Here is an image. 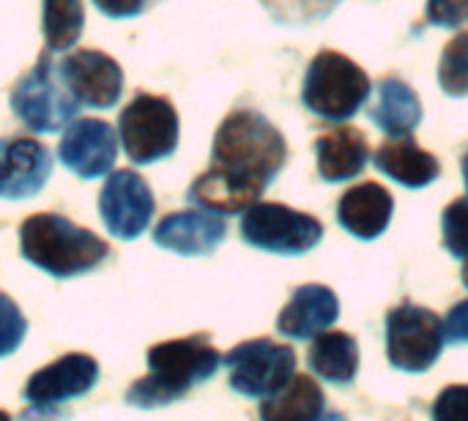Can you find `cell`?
<instances>
[{
    "instance_id": "obj_8",
    "label": "cell",
    "mask_w": 468,
    "mask_h": 421,
    "mask_svg": "<svg viewBox=\"0 0 468 421\" xmlns=\"http://www.w3.org/2000/svg\"><path fill=\"white\" fill-rule=\"evenodd\" d=\"M444 342V321L433 310L400 304L387 318V356L403 373L431 370Z\"/></svg>"
},
{
    "instance_id": "obj_4",
    "label": "cell",
    "mask_w": 468,
    "mask_h": 421,
    "mask_svg": "<svg viewBox=\"0 0 468 421\" xmlns=\"http://www.w3.org/2000/svg\"><path fill=\"white\" fill-rule=\"evenodd\" d=\"M370 88V77L359 63L343 52L321 49L307 66L302 101L313 115L343 123L365 107Z\"/></svg>"
},
{
    "instance_id": "obj_7",
    "label": "cell",
    "mask_w": 468,
    "mask_h": 421,
    "mask_svg": "<svg viewBox=\"0 0 468 421\" xmlns=\"http://www.w3.org/2000/svg\"><path fill=\"white\" fill-rule=\"evenodd\" d=\"M241 238L271 255H304L324 238V225L282 203H255L241 216Z\"/></svg>"
},
{
    "instance_id": "obj_9",
    "label": "cell",
    "mask_w": 468,
    "mask_h": 421,
    "mask_svg": "<svg viewBox=\"0 0 468 421\" xmlns=\"http://www.w3.org/2000/svg\"><path fill=\"white\" fill-rule=\"evenodd\" d=\"M222 362L230 370V389L252 400L271 397L296 375L293 348L271 340L241 342Z\"/></svg>"
},
{
    "instance_id": "obj_15",
    "label": "cell",
    "mask_w": 468,
    "mask_h": 421,
    "mask_svg": "<svg viewBox=\"0 0 468 421\" xmlns=\"http://www.w3.org/2000/svg\"><path fill=\"white\" fill-rule=\"evenodd\" d=\"M228 236V225L211 211H178L154 227V244L176 255H211Z\"/></svg>"
},
{
    "instance_id": "obj_18",
    "label": "cell",
    "mask_w": 468,
    "mask_h": 421,
    "mask_svg": "<svg viewBox=\"0 0 468 421\" xmlns=\"http://www.w3.org/2000/svg\"><path fill=\"white\" fill-rule=\"evenodd\" d=\"M315 156L321 178L329 184H343L365 170L370 159V145L356 126H340L315 140Z\"/></svg>"
},
{
    "instance_id": "obj_12",
    "label": "cell",
    "mask_w": 468,
    "mask_h": 421,
    "mask_svg": "<svg viewBox=\"0 0 468 421\" xmlns=\"http://www.w3.org/2000/svg\"><path fill=\"white\" fill-rule=\"evenodd\" d=\"M58 156L63 167L74 175L93 181L112 170L118 156V134L110 123L99 118H80L66 126L63 140L58 145Z\"/></svg>"
},
{
    "instance_id": "obj_11",
    "label": "cell",
    "mask_w": 468,
    "mask_h": 421,
    "mask_svg": "<svg viewBox=\"0 0 468 421\" xmlns=\"http://www.w3.org/2000/svg\"><path fill=\"white\" fill-rule=\"evenodd\" d=\"M60 77L74 93V99L85 107L110 110L118 104L123 93V71L121 66L99 52V49H80L60 60Z\"/></svg>"
},
{
    "instance_id": "obj_32",
    "label": "cell",
    "mask_w": 468,
    "mask_h": 421,
    "mask_svg": "<svg viewBox=\"0 0 468 421\" xmlns=\"http://www.w3.org/2000/svg\"><path fill=\"white\" fill-rule=\"evenodd\" d=\"M151 0H93V5L110 16V19H129V16H140L148 8Z\"/></svg>"
},
{
    "instance_id": "obj_22",
    "label": "cell",
    "mask_w": 468,
    "mask_h": 421,
    "mask_svg": "<svg viewBox=\"0 0 468 421\" xmlns=\"http://www.w3.org/2000/svg\"><path fill=\"white\" fill-rule=\"evenodd\" d=\"M321 414L324 392L310 375H293L261 405V421H315Z\"/></svg>"
},
{
    "instance_id": "obj_35",
    "label": "cell",
    "mask_w": 468,
    "mask_h": 421,
    "mask_svg": "<svg viewBox=\"0 0 468 421\" xmlns=\"http://www.w3.org/2000/svg\"><path fill=\"white\" fill-rule=\"evenodd\" d=\"M463 285L468 288V260H466V266H463Z\"/></svg>"
},
{
    "instance_id": "obj_14",
    "label": "cell",
    "mask_w": 468,
    "mask_h": 421,
    "mask_svg": "<svg viewBox=\"0 0 468 421\" xmlns=\"http://www.w3.org/2000/svg\"><path fill=\"white\" fill-rule=\"evenodd\" d=\"M52 175L49 151L30 137L0 140V197L27 200L44 189Z\"/></svg>"
},
{
    "instance_id": "obj_16",
    "label": "cell",
    "mask_w": 468,
    "mask_h": 421,
    "mask_svg": "<svg viewBox=\"0 0 468 421\" xmlns=\"http://www.w3.org/2000/svg\"><path fill=\"white\" fill-rule=\"evenodd\" d=\"M340 318V301L326 285H302L277 318V329L288 340H310L324 334Z\"/></svg>"
},
{
    "instance_id": "obj_31",
    "label": "cell",
    "mask_w": 468,
    "mask_h": 421,
    "mask_svg": "<svg viewBox=\"0 0 468 421\" xmlns=\"http://www.w3.org/2000/svg\"><path fill=\"white\" fill-rule=\"evenodd\" d=\"M444 340L450 345H466L468 342V299L455 304L444 321Z\"/></svg>"
},
{
    "instance_id": "obj_27",
    "label": "cell",
    "mask_w": 468,
    "mask_h": 421,
    "mask_svg": "<svg viewBox=\"0 0 468 421\" xmlns=\"http://www.w3.org/2000/svg\"><path fill=\"white\" fill-rule=\"evenodd\" d=\"M269 11L288 25H302L326 16L340 0H263Z\"/></svg>"
},
{
    "instance_id": "obj_24",
    "label": "cell",
    "mask_w": 468,
    "mask_h": 421,
    "mask_svg": "<svg viewBox=\"0 0 468 421\" xmlns=\"http://www.w3.org/2000/svg\"><path fill=\"white\" fill-rule=\"evenodd\" d=\"M85 27L82 0H44L41 5V33L47 41V52L71 49Z\"/></svg>"
},
{
    "instance_id": "obj_30",
    "label": "cell",
    "mask_w": 468,
    "mask_h": 421,
    "mask_svg": "<svg viewBox=\"0 0 468 421\" xmlns=\"http://www.w3.org/2000/svg\"><path fill=\"white\" fill-rule=\"evenodd\" d=\"M425 19L436 27H461L468 22V0H428Z\"/></svg>"
},
{
    "instance_id": "obj_28",
    "label": "cell",
    "mask_w": 468,
    "mask_h": 421,
    "mask_svg": "<svg viewBox=\"0 0 468 421\" xmlns=\"http://www.w3.org/2000/svg\"><path fill=\"white\" fill-rule=\"evenodd\" d=\"M25 332H27L25 315L19 312L11 296L0 293V359L11 356L22 345Z\"/></svg>"
},
{
    "instance_id": "obj_33",
    "label": "cell",
    "mask_w": 468,
    "mask_h": 421,
    "mask_svg": "<svg viewBox=\"0 0 468 421\" xmlns=\"http://www.w3.org/2000/svg\"><path fill=\"white\" fill-rule=\"evenodd\" d=\"M315 421H348L343 414H337V411H329V414H321V419Z\"/></svg>"
},
{
    "instance_id": "obj_10",
    "label": "cell",
    "mask_w": 468,
    "mask_h": 421,
    "mask_svg": "<svg viewBox=\"0 0 468 421\" xmlns=\"http://www.w3.org/2000/svg\"><path fill=\"white\" fill-rule=\"evenodd\" d=\"M99 211L107 233L132 241L143 236L154 216V195L145 178L134 170L110 173L99 195Z\"/></svg>"
},
{
    "instance_id": "obj_23",
    "label": "cell",
    "mask_w": 468,
    "mask_h": 421,
    "mask_svg": "<svg viewBox=\"0 0 468 421\" xmlns=\"http://www.w3.org/2000/svg\"><path fill=\"white\" fill-rule=\"evenodd\" d=\"M189 203L211 211V214H244L247 208H252L261 197L250 189H244L241 184H236L233 178H228L225 173L208 167L203 175H197L189 186Z\"/></svg>"
},
{
    "instance_id": "obj_21",
    "label": "cell",
    "mask_w": 468,
    "mask_h": 421,
    "mask_svg": "<svg viewBox=\"0 0 468 421\" xmlns=\"http://www.w3.org/2000/svg\"><path fill=\"white\" fill-rule=\"evenodd\" d=\"M307 362L318 378L337 384V386H348L354 384L359 373V348L351 334L326 332V334H318L315 342L310 345Z\"/></svg>"
},
{
    "instance_id": "obj_2",
    "label": "cell",
    "mask_w": 468,
    "mask_h": 421,
    "mask_svg": "<svg viewBox=\"0 0 468 421\" xmlns=\"http://www.w3.org/2000/svg\"><path fill=\"white\" fill-rule=\"evenodd\" d=\"M148 375L134 381L126 392V403L143 411L165 408L197 384L217 375L222 356L206 334L167 340L148 351Z\"/></svg>"
},
{
    "instance_id": "obj_19",
    "label": "cell",
    "mask_w": 468,
    "mask_h": 421,
    "mask_svg": "<svg viewBox=\"0 0 468 421\" xmlns=\"http://www.w3.org/2000/svg\"><path fill=\"white\" fill-rule=\"evenodd\" d=\"M376 167L409 189H425L441 175L439 159L420 148L411 137H389L376 151Z\"/></svg>"
},
{
    "instance_id": "obj_3",
    "label": "cell",
    "mask_w": 468,
    "mask_h": 421,
    "mask_svg": "<svg viewBox=\"0 0 468 421\" xmlns=\"http://www.w3.org/2000/svg\"><path fill=\"white\" fill-rule=\"evenodd\" d=\"M19 252L55 279H71L99 268L110 247L96 233L60 214H33L19 227Z\"/></svg>"
},
{
    "instance_id": "obj_34",
    "label": "cell",
    "mask_w": 468,
    "mask_h": 421,
    "mask_svg": "<svg viewBox=\"0 0 468 421\" xmlns=\"http://www.w3.org/2000/svg\"><path fill=\"white\" fill-rule=\"evenodd\" d=\"M463 181H466V189H468V153L463 156Z\"/></svg>"
},
{
    "instance_id": "obj_20",
    "label": "cell",
    "mask_w": 468,
    "mask_h": 421,
    "mask_svg": "<svg viewBox=\"0 0 468 421\" xmlns=\"http://www.w3.org/2000/svg\"><path fill=\"white\" fill-rule=\"evenodd\" d=\"M370 115H373V123L389 137H409L422 121V104H420L417 90L409 82L398 77H387L378 85L376 107Z\"/></svg>"
},
{
    "instance_id": "obj_26",
    "label": "cell",
    "mask_w": 468,
    "mask_h": 421,
    "mask_svg": "<svg viewBox=\"0 0 468 421\" xmlns=\"http://www.w3.org/2000/svg\"><path fill=\"white\" fill-rule=\"evenodd\" d=\"M441 233L444 249L458 260H468V197H458L444 208Z\"/></svg>"
},
{
    "instance_id": "obj_17",
    "label": "cell",
    "mask_w": 468,
    "mask_h": 421,
    "mask_svg": "<svg viewBox=\"0 0 468 421\" xmlns=\"http://www.w3.org/2000/svg\"><path fill=\"white\" fill-rule=\"evenodd\" d=\"M392 211H395V200L392 195L381 186V184H359L354 189H348L340 203H337V222L356 238L362 241H373L378 238L389 222H392Z\"/></svg>"
},
{
    "instance_id": "obj_25",
    "label": "cell",
    "mask_w": 468,
    "mask_h": 421,
    "mask_svg": "<svg viewBox=\"0 0 468 421\" xmlns=\"http://www.w3.org/2000/svg\"><path fill=\"white\" fill-rule=\"evenodd\" d=\"M439 85L452 99L468 96V30L452 36V41L444 47L439 63Z\"/></svg>"
},
{
    "instance_id": "obj_36",
    "label": "cell",
    "mask_w": 468,
    "mask_h": 421,
    "mask_svg": "<svg viewBox=\"0 0 468 421\" xmlns=\"http://www.w3.org/2000/svg\"><path fill=\"white\" fill-rule=\"evenodd\" d=\"M0 421H11V416H8L5 411H0Z\"/></svg>"
},
{
    "instance_id": "obj_1",
    "label": "cell",
    "mask_w": 468,
    "mask_h": 421,
    "mask_svg": "<svg viewBox=\"0 0 468 421\" xmlns=\"http://www.w3.org/2000/svg\"><path fill=\"white\" fill-rule=\"evenodd\" d=\"M285 137L255 110L230 112L214 134L211 167L255 195L266 192V186L285 167Z\"/></svg>"
},
{
    "instance_id": "obj_13",
    "label": "cell",
    "mask_w": 468,
    "mask_h": 421,
    "mask_svg": "<svg viewBox=\"0 0 468 421\" xmlns=\"http://www.w3.org/2000/svg\"><path fill=\"white\" fill-rule=\"evenodd\" d=\"M96 381H99V364L93 356L66 353L52 364L36 370L27 378L22 397L36 408H52L58 403L88 395L96 386Z\"/></svg>"
},
{
    "instance_id": "obj_6",
    "label": "cell",
    "mask_w": 468,
    "mask_h": 421,
    "mask_svg": "<svg viewBox=\"0 0 468 421\" xmlns=\"http://www.w3.org/2000/svg\"><path fill=\"white\" fill-rule=\"evenodd\" d=\"M118 137L132 164L167 159L178 145V112L165 96L137 93L118 118Z\"/></svg>"
},
{
    "instance_id": "obj_5",
    "label": "cell",
    "mask_w": 468,
    "mask_h": 421,
    "mask_svg": "<svg viewBox=\"0 0 468 421\" xmlns=\"http://www.w3.org/2000/svg\"><path fill=\"white\" fill-rule=\"evenodd\" d=\"M11 110L14 115L38 134H52L69 126L77 115L80 101L69 90L60 77V68L44 55L11 90Z\"/></svg>"
},
{
    "instance_id": "obj_29",
    "label": "cell",
    "mask_w": 468,
    "mask_h": 421,
    "mask_svg": "<svg viewBox=\"0 0 468 421\" xmlns=\"http://www.w3.org/2000/svg\"><path fill=\"white\" fill-rule=\"evenodd\" d=\"M433 421H468V384L447 386L436 397Z\"/></svg>"
}]
</instances>
